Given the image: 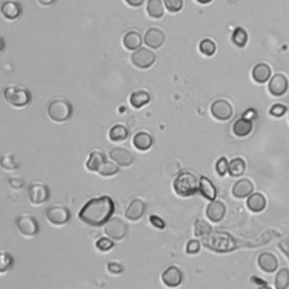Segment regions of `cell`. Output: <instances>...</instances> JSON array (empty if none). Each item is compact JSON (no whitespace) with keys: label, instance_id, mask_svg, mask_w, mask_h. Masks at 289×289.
<instances>
[{"label":"cell","instance_id":"cell-45","mask_svg":"<svg viewBox=\"0 0 289 289\" xmlns=\"http://www.w3.org/2000/svg\"><path fill=\"white\" fill-rule=\"evenodd\" d=\"M149 221H151L152 225L156 227V229H159V230H164L165 229L164 220L160 218V217L156 216V215H152L151 217H149Z\"/></svg>","mask_w":289,"mask_h":289},{"label":"cell","instance_id":"cell-33","mask_svg":"<svg viewBox=\"0 0 289 289\" xmlns=\"http://www.w3.org/2000/svg\"><path fill=\"white\" fill-rule=\"evenodd\" d=\"M247 33L243 29V27H236L234 33H233L232 41L238 48H243L246 46L247 43Z\"/></svg>","mask_w":289,"mask_h":289},{"label":"cell","instance_id":"cell-3","mask_svg":"<svg viewBox=\"0 0 289 289\" xmlns=\"http://www.w3.org/2000/svg\"><path fill=\"white\" fill-rule=\"evenodd\" d=\"M173 189L177 196L191 197L199 191V180L191 172H181L174 180Z\"/></svg>","mask_w":289,"mask_h":289},{"label":"cell","instance_id":"cell-1","mask_svg":"<svg viewBox=\"0 0 289 289\" xmlns=\"http://www.w3.org/2000/svg\"><path fill=\"white\" fill-rule=\"evenodd\" d=\"M115 210L112 198L102 196L93 198L79 211V219L88 226L101 227L108 224Z\"/></svg>","mask_w":289,"mask_h":289},{"label":"cell","instance_id":"cell-36","mask_svg":"<svg viewBox=\"0 0 289 289\" xmlns=\"http://www.w3.org/2000/svg\"><path fill=\"white\" fill-rule=\"evenodd\" d=\"M2 166L5 170L15 171L19 168V163L15 159L13 154H5L2 157Z\"/></svg>","mask_w":289,"mask_h":289},{"label":"cell","instance_id":"cell-9","mask_svg":"<svg viewBox=\"0 0 289 289\" xmlns=\"http://www.w3.org/2000/svg\"><path fill=\"white\" fill-rule=\"evenodd\" d=\"M105 234L115 241L123 240L128 234V225L120 218H112L105 226Z\"/></svg>","mask_w":289,"mask_h":289},{"label":"cell","instance_id":"cell-13","mask_svg":"<svg viewBox=\"0 0 289 289\" xmlns=\"http://www.w3.org/2000/svg\"><path fill=\"white\" fill-rule=\"evenodd\" d=\"M205 215H207L208 219L213 221V223H219L220 220L224 219L226 215L225 203L219 201V200H213L208 204L207 209H205Z\"/></svg>","mask_w":289,"mask_h":289},{"label":"cell","instance_id":"cell-20","mask_svg":"<svg viewBox=\"0 0 289 289\" xmlns=\"http://www.w3.org/2000/svg\"><path fill=\"white\" fill-rule=\"evenodd\" d=\"M2 13L4 15V17L7 19L14 20L16 18H18L22 14L20 4L17 2H14V0H7V2H5L3 4Z\"/></svg>","mask_w":289,"mask_h":289},{"label":"cell","instance_id":"cell-41","mask_svg":"<svg viewBox=\"0 0 289 289\" xmlns=\"http://www.w3.org/2000/svg\"><path fill=\"white\" fill-rule=\"evenodd\" d=\"M113 246H114L113 242L109 240V238H107V237L99 238V240L96 242L97 250H99V251H102V252H107V251H109V250L112 249Z\"/></svg>","mask_w":289,"mask_h":289},{"label":"cell","instance_id":"cell-5","mask_svg":"<svg viewBox=\"0 0 289 289\" xmlns=\"http://www.w3.org/2000/svg\"><path fill=\"white\" fill-rule=\"evenodd\" d=\"M48 115L55 122H65L72 115L71 104L65 98H57L49 104Z\"/></svg>","mask_w":289,"mask_h":289},{"label":"cell","instance_id":"cell-28","mask_svg":"<svg viewBox=\"0 0 289 289\" xmlns=\"http://www.w3.org/2000/svg\"><path fill=\"white\" fill-rule=\"evenodd\" d=\"M149 101H151V95L146 91H136L130 96V104L135 109L142 108L143 105L148 104Z\"/></svg>","mask_w":289,"mask_h":289},{"label":"cell","instance_id":"cell-38","mask_svg":"<svg viewBox=\"0 0 289 289\" xmlns=\"http://www.w3.org/2000/svg\"><path fill=\"white\" fill-rule=\"evenodd\" d=\"M14 264V259L10 253L7 252H2V262H0V272L5 274V272L8 271L12 265Z\"/></svg>","mask_w":289,"mask_h":289},{"label":"cell","instance_id":"cell-11","mask_svg":"<svg viewBox=\"0 0 289 289\" xmlns=\"http://www.w3.org/2000/svg\"><path fill=\"white\" fill-rule=\"evenodd\" d=\"M211 114L220 121L230 120L233 115V107L226 99H217L211 104Z\"/></svg>","mask_w":289,"mask_h":289},{"label":"cell","instance_id":"cell-14","mask_svg":"<svg viewBox=\"0 0 289 289\" xmlns=\"http://www.w3.org/2000/svg\"><path fill=\"white\" fill-rule=\"evenodd\" d=\"M143 41L146 46L152 49H158L164 44L165 42V33L157 29V27H152V29L147 30L144 33Z\"/></svg>","mask_w":289,"mask_h":289},{"label":"cell","instance_id":"cell-21","mask_svg":"<svg viewBox=\"0 0 289 289\" xmlns=\"http://www.w3.org/2000/svg\"><path fill=\"white\" fill-rule=\"evenodd\" d=\"M199 191L202 196L209 200V201H213L217 197V190L215 185L213 184V182L210 181V179L205 176H201L199 180Z\"/></svg>","mask_w":289,"mask_h":289},{"label":"cell","instance_id":"cell-35","mask_svg":"<svg viewBox=\"0 0 289 289\" xmlns=\"http://www.w3.org/2000/svg\"><path fill=\"white\" fill-rule=\"evenodd\" d=\"M200 52H201L203 55H207V57H211V55H214L217 47H216V43L214 41L209 40V38H204L201 42H200Z\"/></svg>","mask_w":289,"mask_h":289},{"label":"cell","instance_id":"cell-29","mask_svg":"<svg viewBox=\"0 0 289 289\" xmlns=\"http://www.w3.org/2000/svg\"><path fill=\"white\" fill-rule=\"evenodd\" d=\"M147 14L149 17L155 19L162 18L164 15V7L162 0H148Z\"/></svg>","mask_w":289,"mask_h":289},{"label":"cell","instance_id":"cell-46","mask_svg":"<svg viewBox=\"0 0 289 289\" xmlns=\"http://www.w3.org/2000/svg\"><path fill=\"white\" fill-rule=\"evenodd\" d=\"M108 270L113 275H120L122 274V271H123V266L118 262H110L108 264Z\"/></svg>","mask_w":289,"mask_h":289},{"label":"cell","instance_id":"cell-32","mask_svg":"<svg viewBox=\"0 0 289 289\" xmlns=\"http://www.w3.org/2000/svg\"><path fill=\"white\" fill-rule=\"evenodd\" d=\"M275 286L277 289H286L289 287V269L282 268L275 277Z\"/></svg>","mask_w":289,"mask_h":289},{"label":"cell","instance_id":"cell-7","mask_svg":"<svg viewBox=\"0 0 289 289\" xmlns=\"http://www.w3.org/2000/svg\"><path fill=\"white\" fill-rule=\"evenodd\" d=\"M156 60V55L149 49H138L131 54L132 64L140 69H147L152 67Z\"/></svg>","mask_w":289,"mask_h":289},{"label":"cell","instance_id":"cell-42","mask_svg":"<svg viewBox=\"0 0 289 289\" xmlns=\"http://www.w3.org/2000/svg\"><path fill=\"white\" fill-rule=\"evenodd\" d=\"M286 112H287V108L282 104H275L272 105V108L270 109V114L277 116V118H280V116H282Z\"/></svg>","mask_w":289,"mask_h":289},{"label":"cell","instance_id":"cell-34","mask_svg":"<svg viewBox=\"0 0 289 289\" xmlns=\"http://www.w3.org/2000/svg\"><path fill=\"white\" fill-rule=\"evenodd\" d=\"M213 229H211L210 224H208L207 221L203 219H198L194 223V235L197 237H204L209 235Z\"/></svg>","mask_w":289,"mask_h":289},{"label":"cell","instance_id":"cell-31","mask_svg":"<svg viewBox=\"0 0 289 289\" xmlns=\"http://www.w3.org/2000/svg\"><path fill=\"white\" fill-rule=\"evenodd\" d=\"M246 169V164L242 158H234L230 162V169L229 173L232 176H241L244 174Z\"/></svg>","mask_w":289,"mask_h":289},{"label":"cell","instance_id":"cell-10","mask_svg":"<svg viewBox=\"0 0 289 289\" xmlns=\"http://www.w3.org/2000/svg\"><path fill=\"white\" fill-rule=\"evenodd\" d=\"M30 201L33 204H41L47 202L50 197L49 187L44 183H34L29 188Z\"/></svg>","mask_w":289,"mask_h":289},{"label":"cell","instance_id":"cell-48","mask_svg":"<svg viewBox=\"0 0 289 289\" xmlns=\"http://www.w3.org/2000/svg\"><path fill=\"white\" fill-rule=\"evenodd\" d=\"M54 2L55 0H38V3L43 5V6H51Z\"/></svg>","mask_w":289,"mask_h":289},{"label":"cell","instance_id":"cell-6","mask_svg":"<svg viewBox=\"0 0 289 289\" xmlns=\"http://www.w3.org/2000/svg\"><path fill=\"white\" fill-rule=\"evenodd\" d=\"M16 226L18 231L26 237H33L38 234L40 227L34 216L30 214H22L16 218Z\"/></svg>","mask_w":289,"mask_h":289},{"label":"cell","instance_id":"cell-26","mask_svg":"<svg viewBox=\"0 0 289 289\" xmlns=\"http://www.w3.org/2000/svg\"><path fill=\"white\" fill-rule=\"evenodd\" d=\"M246 204H247V208L251 211H253V213H260V211L264 210L265 205H266V200L263 194L253 193L249 197Z\"/></svg>","mask_w":289,"mask_h":289},{"label":"cell","instance_id":"cell-19","mask_svg":"<svg viewBox=\"0 0 289 289\" xmlns=\"http://www.w3.org/2000/svg\"><path fill=\"white\" fill-rule=\"evenodd\" d=\"M258 264L260 269L264 272H275L278 269V259L275 254L270 252H263L259 255L258 258Z\"/></svg>","mask_w":289,"mask_h":289},{"label":"cell","instance_id":"cell-27","mask_svg":"<svg viewBox=\"0 0 289 289\" xmlns=\"http://www.w3.org/2000/svg\"><path fill=\"white\" fill-rule=\"evenodd\" d=\"M142 43V37L140 33L136 31H130L128 32L123 37V46L128 50H138L140 48Z\"/></svg>","mask_w":289,"mask_h":289},{"label":"cell","instance_id":"cell-12","mask_svg":"<svg viewBox=\"0 0 289 289\" xmlns=\"http://www.w3.org/2000/svg\"><path fill=\"white\" fill-rule=\"evenodd\" d=\"M110 158L112 159L114 163L120 166H125V168L130 166L133 162H135V156H133V154L130 151H128V149L121 147H115L111 149Z\"/></svg>","mask_w":289,"mask_h":289},{"label":"cell","instance_id":"cell-37","mask_svg":"<svg viewBox=\"0 0 289 289\" xmlns=\"http://www.w3.org/2000/svg\"><path fill=\"white\" fill-rule=\"evenodd\" d=\"M119 172V168L118 165L114 164V163H111V162H105L102 166L101 169L98 170L97 173H99L103 176H112L114 174H116Z\"/></svg>","mask_w":289,"mask_h":289},{"label":"cell","instance_id":"cell-17","mask_svg":"<svg viewBox=\"0 0 289 289\" xmlns=\"http://www.w3.org/2000/svg\"><path fill=\"white\" fill-rule=\"evenodd\" d=\"M146 213V203L140 199L132 200L126 210V217L129 220L136 221L141 218Z\"/></svg>","mask_w":289,"mask_h":289},{"label":"cell","instance_id":"cell-40","mask_svg":"<svg viewBox=\"0 0 289 289\" xmlns=\"http://www.w3.org/2000/svg\"><path fill=\"white\" fill-rule=\"evenodd\" d=\"M229 169H230V163L227 158L225 157H220L216 163V171L220 176L226 175V173H229Z\"/></svg>","mask_w":289,"mask_h":289},{"label":"cell","instance_id":"cell-25","mask_svg":"<svg viewBox=\"0 0 289 289\" xmlns=\"http://www.w3.org/2000/svg\"><path fill=\"white\" fill-rule=\"evenodd\" d=\"M252 77L259 84H263L270 79L271 68L266 64H258L252 70Z\"/></svg>","mask_w":289,"mask_h":289},{"label":"cell","instance_id":"cell-24","mask_svg":"<svg viewBox=\"0 0 289 289\" xmlns=\"http://www.w3.org/2000/svg\"><path fill=\"white\" fill-rule=\"evenodd\" d=\"M253 129L252 121L246 118H241L238 119L234 125H233V132L237 137H246L251 133Z\"/></svg>","mask_w":289,"mask_h":289},{"label":"cell","instance_id":"cell-23","mask_svg":"<svg viewBox=\"0 0 289 289\" xmlns=\"http://www.w3.org/2000/svg\"><path fill=\"white\" fill-rule=\"evenodd\" d=\"M105 162H107L105 154L99 151H94L90 154V157H88L86 162V168L91 172H98V170L101 169V166Z\"/></svg>","mask_w":289,"mask_h":289},{"label":"cell","instance_id":"cell-47","mask_svg":"<svg viewBox=\"0 0 289 289\" xmlns=\"http://www.w3.org/2000/svg\"><path fill=\"white\" fill-rule=\"evenodd\" d=\"M126 3L131 7H139L142 5L143 0H126Z\"/></svg>","mask_w":289,"mask_h":289},{"label":"cell","instance_id":"cell-44","mask_svg":"<svg viewBox=\"0 0 289 289\" xmlns=\"http://www.w3.org/2000/svg\"><path fill=\"white\" fill-rule=\"evenodd\" d=\"M8 181H9V185L13 189H15V190H20V189L23 188L25 184L24 180L22 179L20 176H12V177H9Z\"/></svg>","mask_w":289,"mask_h":289},{"label":"cell","instance_id":"cell-2","mask_svg":"<svg viewBox=\"0 0 289 289\" xmlns=\"http://www.w3.org/2000/svg\"><path fill=\"white\" fill-rule=\"evenodd\" d=\"M203 245L217 253L232 252L236 249V240L229 233L215 232L202 237Z\"/></svg>","mask_w":289,"mask_h":289},{"label":"cell","instance_id":"cell-18","mask_svg":"<svg viewBox=\"0 0 289 289\" xmlns=\"http://www.w3.org/2000/svg\"><path fill=\"white\" fill-rule=\"evenodd\" d=\"M254 190L253 183L249 179H242L238 180L232 189L233 196L237 199H244L251 196Z\"/></svg>","mask_w":289,"mask_h":289},{"label":"cell","instance_id":"cell-43","mask_svg":"<svg viewBox=\"0 0 289 289\" xmlns=\"http://www.w3.org/2000/svg\"><path fill=\"white\" fill-rule=\"evenodd\" d=\"M200 246H201V243L197 240H191L189 241L187 244V253L188 254H197L200 251Z\"/></svg>","mask_w":289,"mask_h":289},{"label":"cell","instance_id":"cell-30","mask_svg":"<svg viewBox=\"0 0 289 289\" xmlns=\"http://www.w3.org/2000/svg\"><path fill=\"white\" fill-rule=\"evenodd\" d=\"M129 136V131H128L127 127L123 125H115L109 132V137L112 141H123Z\"/></svg>","mask_w":289,"mask_h":289},{"label":"cell","instance_id":"cell-4","mask_svg":"<svg viewBox=\"0 0 289 289\" xmlns=\"http://www.w3.org/2000/svg\"><path fill=\"white\" fill-rule=\"evenodd\" d=\"M4 96L7 103L15 108H24L30 104L32 96L29 90L20 86H7L4 91Z\"/></svg>","mask_w":289,"mask_h":289},{"label":"cell","instance_id":"cell-16","mask_svg":"<svg viewBox=\"0 0 289 289\" xmlns=\"http://www.w3.org/2000/svg\"><path fill=\"white\" fill-rule=\"evenodd\" d=\"M162 280L168 287H177L180 286L183 280L181 270L177 266H169L162 274Z\"/></svg>","mask_w":289,"mask_h":289},{"label":"cell","instance_id":"cell-39","mask_svg":"<svg viewBox=\"0 0 289 289\" xmlns=\"http://www.w3.org/2000/svg\"><path fill=\"white\" fill-rule=\"evenodd\" d=\"M164 4L170 13H177L183 8V0H164Z\"/></svg>","mask_w":289,"mask_h":289},{"label":"cell","instance_id":"cell-22","mask_svg":"<svg viewBox=\"0 0 289 289\" xmlns=\"http://www.w3.org/2000/svg\"><path fill=\"white\" fill-rule=\"evenodd\" d=\"M132 143L138 151H148V149L153 146L154 138L152 135H149L148 132H139L133 137Z\"/></svg>","mask_w":289,"mask_h":289},{"label":"cell","instance_id":"cell-15","mask_svg":"<svg viewBox=\"0 0 289 289\" xmlns=\"http://www.w3.org/2000/svg\"><path fill=\"white\" fill-rule=\"evenodd\" d=\"M268 88L274 96H282L288 91L287 77L282 74H276L269 81Z\"/></svg>","mask_w":289,"mask_h":289},{"label":"cell","instance_id":"cell-49","mask_svg":"<svg viewBox=\"0 0 289 289\" xmlns=\"http://www.w3.org/2000/svg\"><path fill=\"white\" fill-rule=\"evenodd\" d=\"M197 2L200 3V4H209V3L213 2V0H197Z\"/></svg>","mask_w":289,"mask_h":289},{"label":"cell","instance_id":"cell-8","mask_svg":"<svg viewBox=\"0 0 289 289\" xmlns=\"http://www.w3.org/2000/svg\"><path fill=\"white\" fill-rule=\"evenodd\" d=\"M47 218L50 223L55 226H63L70 220V211L67 207L52 205L47 210Z\"/></svg>","mask_w":289,"mask_h":289}]
</instances>
